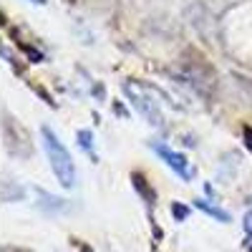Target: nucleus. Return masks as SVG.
<instances>
[{"label":"nucleus","mask_w":252,"mask_h":252,"mask_svg":"<svg viewBox=\"0 0 252 252\" xmlns=\"http://www.w3.org/2000/svg\"><path fill=\"white\" fill-rule=\"evenodd\" d=\"M40 136H43V149H46V157H48V164H51V172L56 174V179L61 182V187L71 189L76 184V164H73L71 152L63 146V141L58 139V134L51 131L48 126L40 129Z\"/></svg>","instance_id":"nucleus-1"},{"label":"nucleus","mask_w":252,"mask_h":252,"mask_svg":"<svg viewBox=\"0 0 252 252\" xmlns=\"http://www.w3.org/2000/svg\"><path fill=\"white\" fill-rule=\"evenodd\" d=\"M152 149H154V154L169 166V169L177 174V177H182L184 182H189L192 179V174H194V169H189V161H187V157L184 154H179V152H174L172 146H166V144H161V141H152L149 144Z\"/></svg>","instance_id":"nucleus-2"},{"label":"nucleus","mask_w":252,"mask_h":252,"mask_svg":"<svg viewBox=\"0 0 252 252\" xmlns=\"http://www.w3.org/2000/svg\"><path fill=\"white\" fill-rule=\"evenodd\" d=\"M194 207L197 209H202L204 215H209L212 220H217V222H229V212H224L222 207H217V204H209V202H204V199H197L194 202Z\"/></svg>","instance_id":"nucleus-3"},{"label":"nucleus","mask_w":252,"mask_h":252,"mask_svg":"<svg viewBox=\"0 0 252 252\" xmlns=\"http://www.w3.org/2000/svg\"><path fill=\"white\" fill-rule=\"evenodd\" d=\"M35 194H38L40 199H43L40 204H43L46 209H53V212H56V209H63V207H66V202L58 199V197H53V194H48L46 189H35Z\"/></svg>","instance_id":"nucleus-4"},{"label":"nucleus","mask_w":252,"mask_h":252,"mask_svg":"<svg viewBox=\"0 0 252 252\" xmlns=\"http://www.w3.org/2000/svg\"><path fill=\"white\" fill-rule=\"evenodd\" d=\"M78 139H81L83 152H86V154H94V136H91V131L81 129V131H78ZM94 157H96V154H94Z\"/></svg>","instance_id":"nucleus-5"},{"label":"nucleus","mask_w":252,"mask_h":252,"mask_svg":"<svg viewBox=\"0 0 252 252\" xmlns=\"http://www.w3.org/2000/svg\"><path fill=\"white\" fill-rule=\"evenodd\" d=\"M172 212H174V217L182 222V220L187 217V207H182V204H172Z\"/></svg>","instance_id":"nucleus-6"},{"label":"nucleus","mask_w":252,"mask_h":252,"mask_svg":"<svg viewBox=\"0 0 252 252\" xmlns=\"http://www.w3.org/2000/svg\"><path fill=\"white\" fill-rule=\"evenodd\" d=\"M245 232H247V237L252 240V212L245 215Z\"/></svg>","instance_id":"nucleus-7"},{"label":"nucleus","mask_w":252,"mask_h":252,"mask_svg":"<svg viewBox=\"0 0 252 252\" xmlns=\"http://www.w3.org/2000/svg\"><path fill=\"white\" fill-rule=\"evenodd\" d=\"M3 252H31V250H20V247H10V250H8V247H5Z\"/></svg>","instance_id":"nucleus-8"},{"label":"nucleus","mask_w":252,"mask_h":252,"mask_svg":"<svg viewBox=\"0 0 252 252\" xmlns=\"http://www.w3.org/2000/svg\"><path fill=\"white\" fill-rule=\"evenodd\" d=\"M28 3H35V5H46V0H28Z\"/></svg>","instance_id":"nucleus-9"},{"label":"nucleus","mask_w":252,"mask_h":252,"mask_svg":"<svg viewBox=\"0 0 252 252\" xmlns=\"http://www.w3.org/2000/svg\"><path fill=\"white\" fill-rule=\"evenodd\" d=\"M250 202H252V199H250Z\"/></svg>","instance_id":"nucleus-10"}]
</instances>
